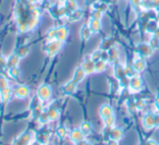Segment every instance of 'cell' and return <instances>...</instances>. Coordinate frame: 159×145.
Wrapping results in <instances>:
<instances>
[{
  "label": "cell",
  "instance_id": "1",
  "mask_svg": "<svg viewBox=\"0 0 159 145\" xmlns=\"http://www.w3.org/2000/svg\"><path fill=\"white\" fill-rule=\"evenodd\" d=\"M37 95L42 101H48L51 96V88L49 85L44 84V85H40L38 87L37 91Z\"/></svg>",
  "mask_w": 159,
  "mask_h": 145
},
{
  "label": "cell",
  "instance_id": "2",
  "mask_svg": "<svg viewBox=\"0 0 159 145\" xmlns=\"http://www.w3.org/2000/svg\"><path fill=\"white\" fill-rule=\"evenodd\" d=\"M84 134L82 133V131L80 129H73L70 132V141L74 144H77L79 142L84 140Z\"/></svg>",
  "mask_w": 159,
  "mask_h": 145
},
{
  "label": "cell",
  "instance_id": "3",
  "mask_svg": "<svg viewBox=\"0 0 159 145\" xmlns=\"http://www.w3.org/2000/svg\"><path fill=\"white\" fill-rule=\"evenodd\" d=\"M14 95L18 98H26L30 96V87L27 85H20L16 88Z\"/></svg>",
  "mask_w": 159,
  "mask_h": 145
},
{
  "label": "cell",
  "instance_id": "4",
  "mask_svg": "<svg viewBox=\"0 0 159 145\" xmlns=\"http://www.w3.org/2000/svg\"><path fill=\"white\" fill-rule=\"evenodd\" d=\"M82 68H83V70L85 71V73H86V74H92V73L96 72L95 62H94L92 59L85 60V61L83 62V64H82Z\"/></svg>",
  "mask_w": 159,
  "mask_h": 145
},
{
  "label": "cell",
  "instance_id": "5",
  "mask_svg": "<svg viewBox=\"0 0 159 145\" xmlns=\"http://www.w3.org/2000/svg\"><path fill=\"white\" fill-rule=\"evenodd\" d=\"M61 48V42L59 40H53V42H50L47 47V50H48V54L50 56H53L55 54H57L58 51Z\"/></svg>",
  "mask_w": 159,
  "mask_h": 145
},
{
  "label": "cell",
  "instance_id": "6",
  "mask_svg": "<svg viewBox=\"0 0 159 145\" xmlns=\"http://www.w3.org/2000/svg\"><path fill=\"white\" fill-rule=\"evenodd\" d=\"M112 114H113L112 108H111V106H109L108 104H105V105H102V107H100L99 115L102 119L107 118V117H109V116H112Z\"/></svg>",
  "mask_w": 159,
  "mask_h": 145
},
{
  "label": "cell",
  "instance_id": "7",
  "mask_svg": "<svg viewBox=\"0 0 159 145\" xmlns=\"http://www.w3.org/2000/svg\"><path fill=\"white\" fill-rule=\"evenodd\" d=\"M85 75H86L85 71L83 70L82 67H80V68L75 69L74 74H73V81H74L76 84H77V83H80V82L82 81V80L85 77Z\"/></svg>",
  "mask_w": 159,
  "mask_h": 145
},
{
  "label": "cell",
  "instance_id": "8",
  "mask_svg": "<svg viewBox=\"0 0 159 145\" xmlns=\"http://www.w3.org/2000/svg\"><path fill=\"white\" fill-rule=\"evenodd\" d=\"M32 141V135L30 133H24L16 141L14 145H29Z\"/></svg>",
  "mask_w": 159,
  "mask_h": 145
},
{
  "label": "cell",
  "instance_id": "9",
  "mask_svg": "<svg viewBox=\"0 0 159 145\" xmlns=\"http://www.w3.org/2000/svg\"><path fill=\"white\" fill-rule=\"evenodd\" d=\"M66 36H68V30H66V27H59V29L57 30V35H56L57 40L63 43L64 40H66Z\"/></svg>",
  "mask_w": 159,
  "mask_h": 145
},
{
  "label": "cell",
  "instance_id": "10",
  "mask_svg": "<svg viewBox=\"0 0 159 145\" xmlns=\"http://www.w3.org/2000/svg\"><path fill=\"white\" fill-rule=\"evenodd\" d=\"M62 90H63V92L66 94H72V93H74L76 91V83L74 81L68 82L66 85H63Z\"/></svg>",
  "mask_w": 159,
  "mask_h": 145
},
{
  "label": "cell",
  "instance_id": "11",
  "mask_svg": "<svg viewBox=\"0 0 159 145\" xmlns=\"http://www.w3.org/2000/svg\"><path fill=\"white\" fill-rule=\"evenodd\" d=\"M20 62V56L16 55V54H13L12 56H10L7 60V66L9 68H12V67H16Z\"/></svg>",
  "mask_w": 159,
  "mask_h": 145
},
{
  "label": "cell",
  "instance_id": "12",
  "mask_svg": "<svg viewBox=\"0 0 159 145\" xmlns=\"http://www.w3.org/2000/svg\"><path fill=\"white\" fill-rule=\"evenodd\" d=\"M122 138V131L119 128H113L110 131V140L119 141Z\"/></svg>",
  "mask_w": 159,
  "mask_h": 145
},
{
  "label": "cell",
  "instance_id": "13",
  "mask_svg": "<svg viewBox=\"0 0 159 145\" xmlns=\"http://www.w3.org/2000/svg\"><path fill=\"white\" fill-rule=\"evenodd\" d=\"M11 94H12V91L10 87H6L3 90H0V96H1V99L3 101H8L11 97Z\"/></svg>",
  "mask_w": 159,
  "mask_h": 145
},
{
  "label": "cell",
  "instance_id": "14",
  "mask_svg": "<svg viewBox=\"0 0 159 145\" xmlns=\"http://www.w3.org/2000/svg\"><path fill=\"white\" fill-rule=\"evenodd\" d=\"M80 130L82 131V133L84 134L85 136L89 135V134H91V132H92V125L89 124V122H86V121H84V122H82L81 127H80Z\"/></svg>",
  "mask_w": 159,
  "mask_h": 145
},
{
  "label": "cell",
  "instance_id": "15",
  "mask_svg": "<svg viewBox=\"0 0 159 145\" xmlns=\"http://www.w3.org/2000/svg\"><path fill=\"white\" fill-rule=\"evenodd\" d=\"M37 143L40 145H48L49 143V135L46 133H40L37 135Z\"/></svg>",
  "mask_w": 159,
  "mask_h": 145
},
{
  "label": "cell",
  "instance_id": "16",
  "mask_svg": "<svg viewBox=\"0 0 159 145\" xmlns=\"http://www.w3.org/2000/svg\"><path fill=\"white\" fill-rule=\"evenodd\" d=\"M47 116H48L49 120L53 121V120H56V119H58V117H59V111H58L57 109H55V108H50V109L47 111Z\"/></svg>",
  "mask_w": 159,
  "mask_h": 145
},
{
  "label": "cell",
  "instance_id": "17",
  "mask_svg": "<svg viewBox=\"0 0 159 145\" xmlns=\"http://www.w3.org/2000/svg\"><path fill=\"white\" fill-rule=\"evenodd\" d=\"M131 87L134 91H139V87H141V79L137 77H133V79L131 80Z\"/></svg>",
  "mask_w": 159,
  "mask_h": 145
},
{
  "label": "cell",
  "instance_id": "18",
  "mask_svg": "<svg viewBox=\"0 0 159 145\" xmlns=\"http://www.w3.org/2000/svg\"><path fill=\"white\" fill-rule=\"evenodd\" d=\"M105 69H106V62H105L102 59H100L95 62V70L97 71V72H102V71H104Z\"/></svg>",
  "mask_w": 159,
  "mask_h": 145
},
{
  "label": "cell",
  "instance_id": "19",
  "mask_svg": "<svg viewBox=\"0 0 159 145\" xmlns=\"http://www.w3.org/2000/svg\"><path fill=\"white\" fill-rule=\"evenodd\" d=\"M8 74L11 77H13V79H16L20 75V70L16 67H12V68H9V70H8Z\"/></svg>",
  "mask_w": 159,
  "mask_h": 145
},
{
  "label": "cell",
  "instance_id": "20",
  "mask_svg": "<svg viewBox=\"0 0 159 145\" xmlns=\"http://www.w3.org/2000/svg\"><path fill=\"white\" fill-rule=\"evenodd\" d=\"M91 33H92V30L86 26H84L82 29V32H81V36H82L83 40H89V36H91Z\"/></svg>",
  "mask_w": 159,
  "mask_h": 145
},
{
  "label": "cell",
  "instance_id": "21",
  "mask_svg": "<svg viewBox=\"0 0 159 145\" xmlns=\"http://www.w3.org/2000/svg\"><path fill=\"white\" fill-rule=\"evenodd\" d=\"M100 29V24H99V20H96V19H93L91 22V30L93 32H98Z\"/></svg>",
  "mask_w": 159,
  "mask_h": 145
},
{
  "label": "cell",
  "instance_id": "22",
  "mask_svg": "<svg viewBox=\"0 0 159 145\" xmlns=\"http://www.w3.org/2000/svg\"><path fill=\"white\" fill-rule=\"evenodd\" d=\"M104 122H105V125H106L107 128L112 127V125L115 124V117H113V115L112 116H109V117H107V118H105Z\"/></svg>",
  "mask_w": 159,
  "mask_h": 145
},
{
  "label": "cell",
  "instance_id": "23",
  "mask_svg": "<svg viewBox=\"0 0 159 145\" xmlns=\"http://www.w3.org/2000/svg\"><path fill=\"white\" fill-rule=\"evenodd\" d=\"M66 133H68V131H66V129L64 127L58 128V130H57V135L59 136V138H64L66 136Z\"/></svg>",
  "mask_w": 159,
  "mask_h": 145
},
{
  "label": "cell",
  "instance_id": "24",
  "mask_svg": "<svg viewBox=\"0 0 159 145\" xmlns=\"http://www.w3.org/2000/svg\"><path fill=\"white\" fill-rule=\"evenodd\" d=\"M144 67H145V62L143 60H137L134 63V69L137 71H142L144 69Z\"/></svg>",
  "mask_w": 159,
  "mask_h": 145
},
{
  "label": "cell",
  "instance_id": "25",
  "mask_svg": "<svg viewBox=\"0 0 159 145\" xmlns=\"http://www.w3.org/2000/svg\"><path fill=\"white\" fill-rule=\"evenodd\" d=\"M29 54V48L27 47H21L20 49H19V51H18V55L20 56V58H24L25 56Z\"/></svg>",
  "mask_w": 159,
  "mask_h": 145
},
{
  "label": "cell",
  "instance_id": "26",
  "mask_svg": "<svg viewBox=\"0 0 159 145\" xmlns=\"http://www.w3.org/2000/svg\"><path fill=\"white\" fill-rule=\"evenodd\" d=\"M8 87V81L3 75H0V90Z\"/></svg>",
  "mask_w": 159,
  "mask_h": 145
},
{
  "label": "cell",
  "instance_id": "27",
  "mask_svg": "<svg viewBox=\"0 0 159 145\" xmlns=\"http://www.w3.org/2000/svg\"><path fill=\"white\" fill-rule=\"evenodd\" d=\"M108 56H109V58H110L111 60H116V59H117V57H118V51L116 50V49H111V50H109Z\"/></svg>",
  "mask_w": 159,
  "mask_h": 145
},
{
  "label": "cell",
  "instance_id": "28",
  "mask_svg": "<svg viewBox=\"0 0 159 145\" xmlns=\"http://www.w3.org/2000/svg\"><path fill=\"white\" fill-rule=\"evenodd\" d=\"M56 35H57V30H51V31H49L48 33V38L49 40H55Z\"/></svg>",
  "mask_w": 159,
  "mask_h": 145
},
{
  "label": "cell",
  "instance_id": "29",
  "mask_svg": "<svg viewBox=\"0 0 159 145\" xmlns=\"http://www.w3.org/2000/svg\"><path fill=\"white\" fill-rule=\"evenodd\" d=\"M6 66H7V60L0 56V71L2 70V69L5 68Z\"/></svg>",
  "mask_w": 159,
  "mask_h": 145
},
{
  "label": "cell",
  "instance_id": "30",
  "mask_svg": "<svg viewBox=\"0 0 159 145\" xmlns=\"http://www.w3.org/2000/svg\"><path fill=\"white\" fill-rule=\"evenodd\" d=\"M75 145H89V144L85 140H83V141H81V142H79L77 144H75Z\"/></svg>",
  "mask_w": 159,
  "mask_h": 145
},
{
  "label": "cell",
  "instance_id": "31",
  "mask_svg": "<svg viewBox=\"0 0 159 145\" xmlns=\"http://www.w3.org/2000/svg\"><path fill=\"white\" fill-rule=\"evenodd\" d=\"M32 1H36V0H32Z\"/></svg>",
  "mask_w": 159,
  "mask_h": 145
}]
</instances>
